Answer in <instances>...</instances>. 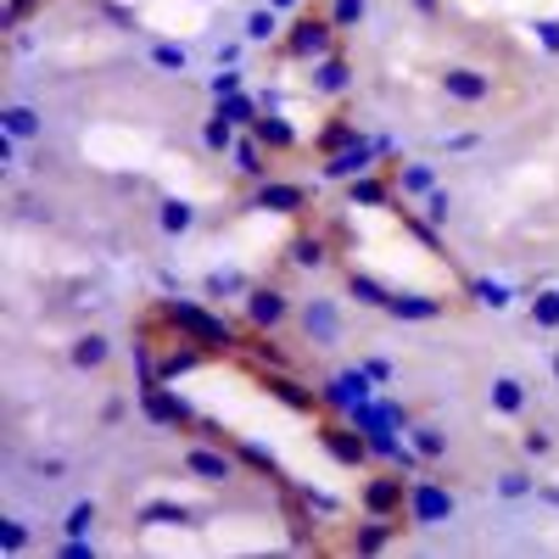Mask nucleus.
I'll return each mask as SVG.
<instances>
[{
    "label": "nucleus",
    "instance_id": "obj_33",
    "mask_svg": "<svg viewBox=\"0 0 559 559\" xmlns=\"http://www.w3.org/2000/svg\"><path fill=\"white\" fill-rule=\"evenodd\" d=\"M419 453H426V464H437V459H448V431L442 426H431V419H419V426H408L403 431Z\"/></svg>",
    "mask_w": 559,
    "mask_h": 559
},
{
    "label": "nucleus",
    "instance_id": "obj_7",
    "mask_svg": "<svg viewBox=\"0 0 559 559\" xmlns=\"http://www.w3.org/2000/svg\"><path fill=\"white\" fill-rule=\"evenodd\" d=\"M442 96L453 102V107H481V102H492V73L487 68H471V62H453V68H442Z\"/></svg>",
    "mask_w": 559,
    "mask_h": 559
},
{
    "label": "nucleus",
    "instance_id": "obj_5",
    "mask_svg": "<svg viewBox=\"0 0 559 559\" xmlns=\"http://www.w3.org/2000/svg\"><path fill=\"white\" fill-rule=\"evenodd\" d=\"M453 492L442 481H426V476H414L408 481V509H403V521L419 526V532H431V526H448L453 521Z\"/></svg>",
    "mask_w": 559,
    "mask_h": 559
},
{
    "label": "nucleus",
    "instance_id": "obj_46",
    "mask_svg": "<svg viewBox=\"0 0 559 559\" xmlns=\"http://www.w3.org/2000/svg\"><path fill=\"white\" fill-rule=\"evenodd\" d=\"M521 453H526V459H548V453H554V437L537 426V431H526V437H521Z\"/></svg>",
    "mask_w": 559,
    "mask_h": 559
},
{
    "label": "nucleus",
    "instance_id": "obj_15",
    "mask_svg": "<svg viewBox=\"0 0 559 559\" xmlns=\"http://www.w3.org/2000/svg\"><path fill=\"white\" fill-rule=\"evenodd\" d=\"M263 213H302L308 207V191H302V185L297 179H258V197H252Z\"/></svg>",
    "mask_w": 559,
    "mask_h": 559
},
{
    "label": "nucleus",
    "instance_id": "obj_3",
    "mask_svg": "<svg viewBox=\"0 0 559 559\" xmlns=\"http://www.w3.org/2000/svg\"><path fill=\"white\" fill-rule=\"evenodd\" d=\"M386 152H392V140H386V134H358L353 146H342V152H331V157H324V168H319V174L331 179V185H347V179L369 174V168H376Z\"/></svg>",
    "mask_w": 559,
    "mask_h": 559
},
{
    "label": "nucleus",
    "instance_id": "obj_44",
    "mask_svg": "<svg viewBox=\"0 0 559 559\" xmlns=\"http://www.w3.org/2000/svg\"><path fill=\"white\" fill-rule=\"evenodd\" d=\"M28 548V526L17 515H0V554H23Z\"/></svg>",
    "mask_w": 559,
    "mask_h": 559
},
{
    "label": "nucleus",
    "instance_id": "obj_28",
    "mask_svg": "<svg viewBox=\"0 0 559 559\" xmlns=\"http://www.w3.org/2000/svg\"><path fill=\"white\" fill-rule=\"evenodd\" d=\"M347 297H353L358 308H381V313H386V302H392V286H381L376 274L353 269V274H347Z\"/></svg>",
    "mask_w": 559,
    "mask_h": 559
},
{
    "label": "nucleus",
    "instance_id": "obj_24",
    "mask_svg": "<svg viewBox=\"0 0 559 559\" xmlns=\"http://www.w3.org/2000/svg\"><path fill=\"white\" fill-rule=\"evenodd\" d=\"M0 129L17 134L23 146H28V140H39V134H45V112H39V107H28V102H7V107H0Z\"/></svg>",
    "mask_w": 559,
    "mask_h": 559
},
{
    "label": "nucleus",
    "instance_id": "obj_4",
    "mask_svg": "<svg viewBox=\"0 0 559 559\" xmlns=\"http://www.w3.org/2000/svg\"><path fill=\"white\" fill-rule=\"evenodd\" d=\"M134 403H140V414H146L152 426H163V431H185V426H197V408L174 392V381H146V386L134 392Z\"/></svg>",
    "mask_w": 559,
    "mask_h": 559
},
{
    "label": "nucleus",
    "instance_id": "obj_8",
    "mask_svg": "<svg viewBox=\"0 0 559 559\" xmlns=\"http://www.w3.org/2000/svg\"><path fill=\"white\" fill-rule=\"evenodd\" d=\"M297 324H302V336L313 347H336L342 342V302L336 297H308L297 308Z\"/></svg>",
    "mask_w": 559,
    "mask_h": 559
},
{
    "label": "nucleus",
    "instance_id": "obj_18",
    "mask_svg": "<svg viewBox=\"0 0 559 559\" xmlns=\"http://www.w3.org/2000/svg\"><path fill=\"white\" fill-rule=\"evenodd\" d=\"M392 197H397V185H386L376 168H369V174H358V179H347V202H353V207H364V213L392 207Z\"/></svg>",
    "mask_w": 559,
    "mask_h": 559
},
{
    "label": "nucleus",
    "instance_id": "obj_14",
    "mask_svg": "<svg viewBox=\"0 0 559 559\" xmlns=\"http://www.w3.org/2000/svg\"><path fill=\"white\" fill-rule=\"evenodd\" d=\"M252 134L263 140V146L280 157V152H297L302 146V134H297V123L286 118V112H280V107H263L258 112V123H252Z\"/></svg>",
    "mask_w": 559,
    "mask_h": 559
},
{
    "label": "nucleus",
    "instance_id": "obj_17",
    "mask_svg": "<svg viewBox=\"0 0 559 559\" xmlns=\"http://www.w3.org/2000/svg\"><path fill=\"white\" fill-rule=\"evenodd\" d=\"M386 313L403 319V324H431V319L448 313V302H442V297H426V292H392Z\"/></svg>",
    "mask_w": 559,
    "mask_h": 559
},
{
    "label": "nucleus",
    "instance_id": "obj_11",
    "mask_svg": "<svg viewBox=\"0 0 559 559\" xmlns=\"http://www.w3.org/2000/svg\"><path fill=\"white\" fill-rule=\"evenodd\" d=\"M324 408H342V414H353L358 403H369V397H376V381H369L364 376V364L358 369H342V376H331V381H324Z\"/></svg>",
    "mask_w": 559,
    "mask_h": 559
},
{
    "label": "nucleus",
    "instance_id": "obj_50",
    "mask_svg": "<svg viewBox=\"0 0 559 559\" xmlns=\"http://www.w3.org/2000/svg\"><path fill=\"white\" fill-rule=\"evenodd\" d=\"M297 498H302L308 509H319V515H336V509H342L331 492H313V487H297Z\"/></svg>",
    "mask_w": 559,
    "mask_h": 559
},
{
    "label": "nucleus",
    "instance_id": "obj_51",
    "mask_svg": "<svg viewBox=\"0 0 559 559\" xmlns=\"http://www.w3.org/2000/svg\"><path fill=\"white\" fill-rule=\"evenodd\" d=\"M476 146H481L476 129H464V134H448V140H442V152H453V157H459V152H476Z\"/></svg>",
    "mask_w": 559,
    "mask_h": 559
},
{
    "label": "nucleus",
    "instance_id": "obj_54",
    "mask_svg": "<svg viewBox=\"0 0 559 559\" xmlns=\"http://www.w3.org/2000/svg\"><path fill=\"white\" fill-rule=\"evenodd\" d=\"M218 68H241V39H229V45H218Z\"/></svg>",
    "mask_w": 559,
    "mask_h": 559
},
{
    "label": "nucleus",
    "instance_id": "obj_32",
    "mask_svg": "<svg viewBox=\"0 0 559 559\" xmlns=\"http://www.w3.org/2000/svg\"><path fill=\"white\" fill-rule=\"evenodd\" d=\"M471 297H476L481 308H492V313H503V308H515V286H509V280H492V274L471 280Z\"/></svg>",
    "mask_w": 559,
    "mask_h": 559
},
{
    "label": "nucleus",
    "instance_id": "obj_9",
    "mask_svg": "<svg viewBox=\"0 0 559 559\" xmlns=\"http://www.w3.org/2000/svg\"><path fill=\"white\" fill-rule=\"evenodd\" d=\"M241 313H247V324H252L258 336H269V331H280V324H286L297 308H292V297L280 292V286H252L247 302H241Z\"/></svg>",
    "mask_w": 559,
    "mask_h": 559
},
{
    "label": "nucleus",
    "instance_id": "obj_52",
    "mask_svg": "<svg viewBox=\"0 0 559 559\" xmlns=\"http://www.w3.org/2000/svg\"><path fill=\"white\" fill-rule=\"evenodd\" d=\"M403 224H408V229H414V236L426 241V247H437V224H431V218H419V213H403Z\"/></svg>",
    "mask_w": 559,
    "mask_h": 559
},
{
    "label": "nucleus",
    "instance_id": "obj_2",
    "mask_svg": "<svg viewBox=\"0 0 559 559\" xmlns=\"http://www.w3.org/2000/svg\"><path fill=\"white\" fill-rule=\"evenodd\" d=\"M336 23H331V12H297L292 23H286V39H280V51H286L292 62H319V57H331L336 51Z\"/></svg>",
    "mask_w": 559,
    "mask_h": 559
},
{
    "label": "nucleus",
    "instance_id": "obj_56",
    "mask_svg": "<svg viewBox=\"0 0 559 559\" xmlns=\"http://www.w3.org/2000/svg\"><path fill=\"white\" fill-rule=\"evenodd\" d=\"M537 498H543L548 509H559V487H554V481H537Z\"/></svg>",
    "mask_w": 559,
    "mask_h": 559
},
{
    "label": "nucleus",
    "instance_id": "obj_16",
    "mask_svg": "<svg viewBox=\"0 0 559 559\" xmlns=\"http://www.w3.org/2000/svg\"><path fill=\"white\" fill-rule=\"evenodd\" d=\"M526 403H532V386H526L521 376H492V381H487V408H492V414L521 419Z\"/></svg>",
    "mask_w": 559,
    "mask_h": 559
},
{
    "label": "nucleus",
    "instance_id": "obj_10",
    "mask_svg": "<svg viewBox=\"0 0 559 559\" xmlns=\"http://www.w3.org/2000/svg\"><path fill=\"white\" fill-rule=\"evenodd\" d=\"M319 442H324V453H331V459L342 464V471H364V464L376 459L353 419H347V426H319Z\"/></svg>",
    "mask_w": 559,
    "mask_h": 559
},
{
    "label": "nucleus",
    "instance_id": "obj_27",
    "mask_svg": "<svg viewBox=\"0 0 559 559\" xmlns=\"http://www.w3.org/2000/svg\"><path fill=\"white\" fill-rule=\"evenodd\" d=\"M241 39H252V45H269V39H286V12H274L269 0L258 12H247V23H241Z\"/></svg>",
    "mask_w": 559,
    "mask_h": 559
},
{
    "label": "nucleus",
    "instance_id": "obj_22",
    "mask_svg": "<svg viewBox=\"0 0 559 559\" xmlns=\"http://www.w3.org/2000/svg\"><path fill=\"white\" fill-rule=\"evenodd\" d=\"M157 229H163L168 241H185V236L197 229V207L185 202V197H163V202H157Z\"/></svg>",
    "mask_w": 559,
    "mask_h": 559
},
{
    "label": "nucleus",
    "instance_id": "obj_34",
    "mask_svg": "<svg viewBox=\"0 0 559 559\" xmlns=\"http://www.w3.org/2000/svg\"><path fill=\"white\" fill-rule=\"evenodd\" d=\"M146 57H152L157 73H185V68H191V51H185L179 39H152V45H146Z\"/></svg>",
    "mask_w": 559,
    "mask_h": 559
},
{
    "label": "nucleus",
    "instance_id": "obj_25",
    "mask_svg": "<svg viewBox=\"0 0 559 559\" xmlns=\"http://www.w3.org/2000/svg\"><path fill=\"white\" fill-rule=\"evenodd\" d=\"M197 364H202V342L179 336V347H168V353L157 358V381H185V376H191Z\"/></svg>",
    "mask_w": 559,
    "mask_h": 559
},
{
    "label": "nucleus",
    "instance_id": "obj_36",
    "mask_svg": "<svg viewBox=\"0 0 559 559\" xmlns=\"http://www.w3.org/2000/svg\"><path fill=\"white\" fill-rule=\"evenodd\" d=\"M96 521H102V503L96 498H79L68 515H62V537H90V532H96Z\"/></svg>",
    "mask_w": 559,
    "mask_h": 559
},
{
    "label": "nucleus",
    "instance_id": "obj_30",
    "mask_svg": "<svg viewBox=\"0 0 559 559\" xmlns=\"http://www.w3.org/2000/svg\"><path fill=\"white\" fill-rule=\"evenodd\" d=\"M197 521H202L197 509L168 503V498H157V503H146V509H140V526H197Z\"/></svg>",
    "mask_w": 559,
    "mask_h": 559
},
{
    "label": "nucleus",
    "instance_id": "obj_48",
    "mask_svg": "<svg viewBox=\"0 0 559 559\" xmlns=\"http://www.w3.org/2000/svg\"><path fill=\"white\" fill-rule=\"evenodd\" d=\"M448 213H453V197H448L442 185H437V191L426 197V218H431V224H448Z\"/></svg>",
    "mask_w": 559,
    "mask_h": 559
},
{
    "label": "nucleus",
    "instance_id": "obj_20",
    "mask_svg": "<svg viewBox=\"0 0 559 559\" xmlns=\"http://www.w3.org/2000/svg\"><path fill=\"white\" fill-rule=\"evenodd\" d=\"M68 364H73V369H107V364H112V336H107V331H84V336H73Z\"/></svg>",
    "mask_w": 559,
    "mask_h": 559
},
{
    "label": "nucleus",
    "instance_id": "obj_21",
    "mask_svg": "<svg viewBox=\"0 0 559 559\" xmlns=\"http://www.w3.org/2000/svg\"><path fill=\"white\" fill-rule=\"evenodd\" d=\"M229 163H236V174H247V179H269V163H274V152H269L263 140L247 129V134L236 140V152H229Z\"/></svg>",
    "mask_w": 559,
    "mask_h": 559
},
{
    "label": "nucleus",
    "instance_id": "obj_42",
    "mask_svg": "<svg viewBox=\"0 0 559 559\" xmlns=\"http://www.w3.org/2000/svg\"><path fill=\"white\" fill-rule=\"evenodd\" d=\"M241 90H247V73H241V68H218V73L207 79V96H213V102H229V96H241Z\"/></svg>",
    "mask_w": 559,
    "mask_h": 559
},
{
    "label": "nucleus",
    "instance_id": "obj_1",
    "mask_svg": "<svg viewBox=\"0 0 559 559\" xmlns=\"http://www.w3.org/2000/svg\"><path fill=\"white\" fill-rule=\"evenodd\" d=\"M163 319L174 324L179 336H191V342H202V347H218V353L241 347V331H236V324H229L224 313H213L207 302H191V297H168V302H163Z\"/></svg>",
    "mask_w": 559,
    "mask_h": 559
},
{
    "label": "nucleus",
    "instance_id": "obj_43",
    "mask_svg": "<svg viewBox=\"0 0 559 559\" xmlns=\"http://www.w3.org/2000/svg\"><path fill=\"white\" fill-rule=\"evenodd\" d=\"M369 17V0H331V23L347 34V28H358Z\"/></svg>",
    "mask_w": 559,
    "mask_h": 559
},
{
    "label": "nucleus",
    "instance_id": "obj_23",
    "mask_svg": "<svg viewBox=\"0 0 559 559\" xmlns=\"http://www.w3.org/2000/svg\"><path fill=\"white\" fill-rule=\"evenodd\" d=\"M202 292H207V302H247V292H252V280H247L241 269H207V280H202Z\"/></svg>",
    "mask_w": 559,
    "mask_h": 559
},
{
    "label": "nucleus",
    "instance_id": "obj_58",
    "mask_svg": "<svg viewBox=\"0 0 559 559\" xmlns=\"http://www.w3.org/2000/svg\"><path fill=\"white\" fill-rule=\"evenodd\" d=\"M414 12H426V17H437V12H442V0H414Z\"/></svg>",
    "mask_w": 559,
    "mask_h": 559
},
{
    "label": "nucleus",
    "instance_id": "obj_55",
    "mask_svg": "<svg viewBox=\"0 0 559 559\" xmlns=\"http://www.w3.org/2000/svg\"><path fill=\"white\" fill-rule=\"evenodd\" d=\"M123 414H129V403H123V397H112V403L102 408V419H107V426H112V419H123Z\"/></svg>",
    "mask_w": 559,
    "mask_h": 559
},
{
    "label": "nucleus",
    "instance_id": "obj_49",
    "mask_svg": "<svg viewBox=\"0 0 559 559\" xmlns=\"http://www.w3.org/2000/svg\"><path fill=\"white\" fill-rule=\"evenodd\" d=\"M252 358H258L263 369H286V353H280L269 336H263V342H252Z\"/></svg>",
    "mask_w": 559,
    "mask_h": 559
},
{
    "label": "nucleus",
    "instance_id": "obj_31",
    "mask_svg": "<svg viewBox=\"0 0 559 559\" xmlns=\"http://www.w3.org/2000/svg\"><path fill=\"white\" fill-rule=\"evenodd\" d=\"M236 140H241V129L229 123L224 112H213V118L202 123V146H207L213 157H229V152H236Z\"/></svg>",
    "mask_w": 559,
    "mask_h": 559
},
{
    "label": "nucleus",
    "instance_id": "obj_57",
    "mask_svg": "<svg viewBox=\"0 0 559 559\" xmlns=\"http://www.w3.org/2000/svg\"><path fill=\"white\" fill-rule=\"evenodd\" d=\"M269 7H274V12H286V17H297V12H302V0H269Z\"/></svg>",
    "mask_w": 559,
    "mask_h": 559
},
{
    "label": "nucleus",
    "instance_id": "obj_29",
    "mask_svg": "<svg viewBox=\"0 0 559 559\" xmlns=\"http://www.w3.org/2000/svg\"><path fill=\"white\" fill-rule=\"evenodd\" d=\"M392 532H397V521L369 515V521L353 532V554H381V548H392Z\"/></svg>",
    "mask_w": 559,
    "mask_h": 559
},
{
    "label": "nucleus",
    "instance_id": "obj_37",
    "mask_svg": "<svg viewBox=\"0 0 559 559\" xmlns=\"http://www.w3.org/2000/svg\"><path fill=\"white\" fill-rule=\"evenodd\" d=\"M236 459H241V464H252L258 476H274V481H280V459H274L263 442H252V437H236ZM280 487H286V481H280Z\"/></svg>",
    "mask_w": 559,
    "mask_h": 559
},
{
    "label": "nucleus",
    "instance_id": "obj_53",
    "mask_svg": "<svg viewBox=\"0 0 559 559\" xmlns=\"http://www.w3.org/2000/svg\"><path fill=\"white\" fill-rule=\"evenodd\" d=\"M28 7H34V0H7V12H0V23H7L12 34L23 28V17H28Z\"/></svg>",
    "mask_w": 559,
    "mask_h": 559
},
{
    "label": "nucleus",
    "instance_id": "obj_39",
    "mask_svg": "<svg viewBox=\"0 0 559 559\" xmlns=\"http://www.w3.org/2000/svg\"><path fill=\"white\" fill-rule=\"evenodd\" d=\"M292 263L297 269H324V263H331V241H324V236H297L292 241Z\"/></svg>",
    "mask_w": 559,
    "mask_h": 559
},
{
    "label": "nucleus",
    "instance_id": "obj_26",
    "mask_svg": "<svg viewBox=\"0 0 559 559\" xmlns=\"http://www.w3.org/2000/svg\"><path fill=\"white\" fill-rule=\"evenodd\" d=\"M392 185H397V197H403V202H408V197H419V202H426V197L437 191L442 179H437V163H403Z\"/></svg>",
    "mask_w": 559,
    "mask_h": 559
},
{
    "label": "nucleus",
    "instance_id": "obj_19",
    "mask_svg": "<svg viewBox=\"0 0 559 559\" xmlns=\"http://www.w3.org/2000/svg\"><path fill=\"white\" fill-rule=\"evenodd\" d=\"M308 68H313V90H319V96H347V90H353V62H347L342 51L319 57V62H308Z\"/></svg>",
    "mask_w": 559,
    "mask_h": 559
},
{
    "label": "nucleus",
    "instance_id": "obj_6",
    "mask_svg": "<svg viewBox=\"0 0 559 559\" xmlns=\"http://www.w3.org/2000/svg\"><path fill=\"white\" fill-rule=\"evenodd\" d=\"M408 481H414V476H408ZM408 481H403L397 464H392V471H381V476H369V481L358 487V509H364V515L403 521V509H408Z\"/></svg>",
    "mask_w": 559,
    "mask_h": 559
},
{
    "label": "nucleus",
    "instance_id": "obj_35",
    "mask_svg": "<svg viewBox=\"0 0 559 559\" xmlns=\"http://www.w3.org/2000/svg\"><path fill=\"white\" fill-rule=\"evenodd\" d=\"M364 129L353 123V118H331V123H324L319 129V140H313V146H319V157H331V152H342V146H353V140H358Z\"/></svg>",
    "mask_w": 559,
    "mask_h": 559
},
{
    "label": "nucleus",
    "instance_id": "obj_45",
    "mask_svg": "<svg viewBox=\"0 0 559 559\" xmlns=\"http://www.w3.org/2000/svg\"><path fill=\"white\" fill-rule=\"evenodd\" d=\"M532 34H537V45H543L548 57H559V17H537Z\"/></svg>",
    "mask_w": 559,
    "mask_h": 559
},
{
    "label": "nucleus",
    "instance_id": "obj_40",
    "mask_svg": "<svg viewBox=\"0 0 559 559\" xmlns=\"http://www.w3.org/2000/svg\"><path fill=\"white\" fill-rule=\"evenodd\" d=\"M526 319L537 324V331H559V286L537 292V297H532V308H526Z\"/></svg>",
    "mask_w": 559,
    "mask_h": 559
},
{
    "label": "nucleus",
    "instance_id": "obj_13",
    "mask_svg": "<svg viewBox=\"0 0 559 559\" xmlns=\"http://www.w3.org/2000/svg\"><path fill=\"white\" fill-rule=\"evenodd\" d=\"M263 386H269V397H280V403L297 408V414H319L324 408V397L313 386H302L297 376H286V369H263Z\"/></svg>",
    "mask_w": 559,
    "mask_h": 559
},
{
    "label": "nucleus",
    "instance_id": "obj_41",
    "mask_svg": "<svg viewBox=\"0 0 559 559\" xmlns=\"http://www.w3.org/2000/svg\"><path fill=\"white\" fill-rule=\"evenodd\" d=\"M492 492L509 498V503H521V498H537V481H532V471H503Z\"/></svg>",
    "mask_w": 559,
    "mask_h": 559
},
{
    "label": "nucleus",
    "instance_id": "obj_12",
    "mask_svg": "<svg viewBox=\"0 0 559 559\" xmlns=\"http://www.w3.org/2000/svg\"><path fill=\"white\" fill-rule=\"evenodd\" d=\"M185 476H197L207 487H224V481H236V453H224V448H185Z\"/></svg>",
    "mask_w": 559,
    "mask_h": 559
},
{
    "label": "nucleus",
    "instance_id": "obj_38",
    "mask_svg": "<svg viewBox=\"0 0 559 559\" xmlns=\"http://www.w3.org/2000/svg\"><path fill=\"white\" fill-rule=\"evenodd\" d=\"M213 112H224L236 129H252V123H258V112H263V102L241 90V96H229V102H213Z\"/></svg>",
    "mask_w": 559,
    "mask_h": 559
},
{
    "label": "nucleus",
    "instance_id": "obj_59",
    "mask_svg": "<svg viewBox=\"0 0 559 559\" xmlns=\"http://www.w3.org/2000/svg\"><path fill=\"white\" fill-rule=\"evenodd\" d=\"M548 369H554V381H559V347H554V358H548Z\"/></svg>",
    "mask_w": 559,
    "mask_h": 559
},
{
    "label": "nucleus",
    "instance_id": "obj_47",
    "mask_svg": "<svg viewBox=\"0 0 559 559\" xmlns=\"http://www.w3.org/2000/svg\"><path fill=\"white\" fill-rule=\"evenodd\" d=\"M364 376L376 381V386H386V381L397 376V369H392V358H381V353H369V358H364Z\"/></svg>",
    "mask_w": 559,
    "mask_h": 559
}]
</instances>
